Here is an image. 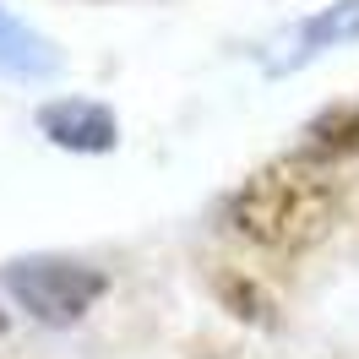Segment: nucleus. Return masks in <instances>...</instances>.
<instances>
[{
	"mask_svg": "<svg viewBox=\"0 0 359 359\" xmlns=\"http://www.w3.org/2000/svg\"><path fill=\"white\" fill-rule=\"evenodd\" d=\"M0 283L39 327H76L109 294V272L71 256H17L0 267Z\"/></svg>",
	"mask_w": 359,
	"mask_h": 359,
	"instance_id": "obj_2",
	"label": "nucleus"
},
{
	"mask_svg": "<svg viewBox=\"0 0 359 359\" xmlns=\"http://www.w3.org/2000/svg\"><path fill=\"white\" fill-rule=\"evenodd\" d=\"M212 294L224 299V311L234 316V321H245V327H278V305H272L250 278H240V272H218V278H212Z\"/></svg>",
	"mask_w": 359,
	"mask_h": 359,
	"instance_id": "obj_7",
	"label": "nucleus"
},
{
	"mask_svg": "<svg viewBox=\"0 0 359 359\" xmlns=\"http://www.w3.org/2000/svg\"><path fill=\"white\" fill-rule=\"evenodd\" d=\"M359 39V0H332V6H321L311 17H299V22L272 44V55L262 60L267 76H294V71H305L316 55H327L337 44H354Z\"/></svg>",
	"mask_w": 359,
	"mask_h": 359,
	"instance_id": "obj_3",
	"label": "nucleus"
},
{
	"mask_svg": "<svg viewBox=\"0 0 359 359\" xmlns=\"http://www.w3.org/2000/svg\"><path fill=\"white\" fill-rule=\"evenodd\" d=\"M299 153L321 158V163H332V158H359V104H332V109H321L305 126V147Z\"/></svg>",
	"mask_w": 359,
	"mask_h": 359,
	"instance_id": "obj_6",
	"label": "nucleus"
},
{
	"mask_svg": "<svg viewBox=\"0 0 359 359\" xmlns=\"http://www.w3.org/2000/svg\"><path fill=\"white\" fill-rule=\"evenodd\" d=\"M33 120H39L44 142H55L60 153L98 158V153H114V147H120V120H114V109L98 104V98H55V104H39Z\"/></svg>",
	"mask_w": 359,
	"mask_h": 359,
	"instance_id": "obj_4",
	"label": "nucleus"
},
{
	"mask_svg": "<svg viewBox=\"0 0 359 359\" xmlns=\"http://www.w3.org/2000/svg\"><path fill=\"white\" fill-rule=\"evenodd\" d=\"M0 332H6V311H0Z\"/></svg>",
	"mask_w": 359,
	"mask_h": 359,
	"instance_id": "obj_8",
	"label": "nucleus"
},
{
	"mask_svg": "<svg viewBox=\"0 0 359 359\" xmlns=\"http://www.w3.org/2000/svg\"><path fill=\"white\" fill-rule=\"evenodd\" d=\"M60 66H66L60 49L49 44L39 27H27L22 17H11L0 6V71L6 76H22V82H39V76H55Z\"/></svg>",
	"mask_w": 359,
	"mask_h": 359,
	"instance_id": "obj_5",
	"label": "nucleus"
},
{
	"mask_svg": "<svg viewBox=\"0 0 359 359\" xmlns=\"http://www.w3.org/2000/svg\"><path fill=\"white\" fill-rule=\"evenodd\" d=\"M337 212H343L337 175L311 153L272 158L256 175H245V185L229 196V224L250 245L278 250V256L316 250L337 229Z\"/></svg>",
	"mask_w": 359,
	"mask_h": 359,
	"instance_id": "obj_1",
	"label": "nucleus"
}]
</instances>
